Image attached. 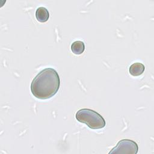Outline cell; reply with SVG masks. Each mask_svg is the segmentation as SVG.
Wrapping results in <instances>:
<instances>
[{
	"mask_svg": "<svg viewBox=\"0 0 154 154\" xmlns=\"http://www.w3.org/2000/svg\"><path fill=\"white\" fill-rule=\"evenodd\" d=\"M60 79L58 72L52 68L41 70L33 79L31 91L34 96L40 99H47L54 96L58 91Z\"/></svg>",
	"mask_w": 154,
	"mask_h": 154,
	"instance_id": "obj_1",
	"label": "cell"
},
{
	"mask_svg": "<svg viewBox=\"0 0 154 154\" xmlns=\"http://www.w3.org/2000/svg\"><path fill=\"white\" fill-rule=\"evenodd\" d=\"M75 117L78 122L86 124L93 129H101L106 125L103 117L96 111L90 109L82 108L78 110Z\"/></svg>",
	"mask_w": 154,
	"mask_h": 154,
	"instance_id": "obj_2",
	"label": "cell"
},
{
	"mask_svg": "<svg viewBox=\"0 0 154 154\" xmlns=\"http://www.w3.org/2000/svg\"><path fill=\"white\" fill-rule=\"evenodd\" d=\"M138 150L137 144L129 139H123L118 142L117 145L112 149L109 153L136 154Z\"/></svg>",
	"mask_w": 154,
	"mask_h": 154,
	"instance_id": "obj_3",
	"label": "cell"
},
{
	"mask_svg": "<svg viewBox=\"0 0 154 154\" xmlns=\"http://www.w3.org/2000/svg\"><path fill=\"white\" fill-rule=\"evenodd\" d=\"M35 17L38 21L45 22L49 19V13L47 8L44 7H40L36 10Z\"/></svg>",
	"mask_w": 154,
	"mask_h": 154,
	"instance_id": "obj_4",
	"label": "cell"
},
{
	"mask_svg": "<svg viewBox=\"0 0 154 154\" xmlns=\"http://www.w3.org/2000/svg\"><path fill=\"white\" fill-rule=\"evenodd\" d=\"M145 70L144 66L140 63L132 64L129 67V73L134 76H137L141 75Z\"/></svg>",
	"mask_w": 154,
	"mask_h": 154,
	"instance_id": "obj_5",
	"label": "cell"
},
{
	"mask_svg": "<svg viewBox=\"0 0 154 154\" xmlns=\"http://www.w3.org/2000/svg\"><path fill=\"white\" fill-rule=\"evenodd\" d=\"M84 43L81 41H75L71 45V50L75 54H81L84 51Z\"/></svg>",
	"mask_w": 154,
	"mask_h": 154,
	"instance_id": "obj_6",
	"label": "cell"
}]
</instances>
